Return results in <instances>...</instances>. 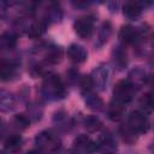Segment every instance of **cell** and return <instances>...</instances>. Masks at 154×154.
<instances>
[{
  "label": "cell",
  "mask_w": 154,
  "mask_h": 154,
  "mask_svg": "<svg viewBox=\"0 0 154 154\" xmlns=\"http://www.w3.org/2000/svg\"><path fill=\"white\" fill-rule=\"evenodd\" d=\"M126 123L137 134H146L150 128V123H149L148 117L141 111H132L130 113Z\"/></svg>",
  "instance_id": "obj_4"
},
{
  "label": "cell",
  "mask_w": 154,
  "mask_h": 154,
  "mask_svg": "<svg viewBox=\"0 0 154 154\" xmlns=\"http://www.w3.org/2000/svg\"><path fill=\"white\" fill-rule=\"evenodd\" d=\"M46 18L49 20V22H59L61 19V11L60 8L52 4L48 8H47V12H46Z\"/></svg>",
  "instance_id": "obj_26"
},
{
  "label": "cell",
  "mask_w": 154,
  "mask_h": 154,
  "mask_svg": "<svg viewBox=\"0 0 154 154\" xmlns=\"http://www.w3.org/2000/svg\"><path fill=\"white\" fill-rule=\"evenodd\" d=\"M63 55H64V53H63L61 47H57V46L51 47V48H48V51L46 53V61L48 64H58L63 60Z\"/></svg>",
  "instance_id": "obj_17"
},
{
  "label": "cell",
  "mask_w": 154,
  "mask_h": 154,
  "mask_svg": "<svg viewBox=\"0 0 154 154\" xmlns=\"http://www.w3.org/2000/svg\"><path fill=\"white\" fill-rule=\"evenodd\" d=\"M140 106H141V112H143L144 114L152 113V111H153V97H152L150 93H147L141 97Z\"/></svg>",
  "instance_id": "obj_25"
},
{
  "label": "cell",
  "mask_w": 154,
  "mask_h": 154,
  "mask_svg": "<svg viewBox=\"0 0 154 154\" xmlns=\"http://www.w3.org/2000/svg\"><path fill=\"white\" fill-rule=\"evenodd\" d=\"M85 103H87V106L90 109H94V111H102L103 109V102H102V100L97 95L93 94L91 91L88 93V94H85Z\"/></svg>",
  "instance_id": "obj_22"
},
{
  "label": "cell",
  "mask_w": 154,
  "mask_h": 154,
  "mask_svg": "<svg viewBox=\"0 0 154 154\" xmlns=\"http://www.w3.org/2000/svg\"><path fill=\"white\" fill-rule=\"evenodd\" d=\"M79 85H81V90H82V93H83L84 95L88 94V93H90V91H91V88L94 87L93 81H91V77H90V76H84V77H82Z\"/></svg>",
  "instance_id": "obj_29"
},
{
  "label": "cell",
  "mask_w": 154,
  "mask_h": 154,
  "mask_svg": "<svg viewBox=\"0 0 154 154\" xmlns=\"http://www.w3.org/2000/svg\"><path fill=\"white\" fill-rule=\"evenodd\" d=\"M113 63L117 66L118 70H122L126 66L128 59H126V52L122 47H117L113 51Z\"/></svg>",
  "instance_id": "obj_18"
},
{
  "label": "cell",
  "mask_w": 154,
  "mask_h": 154,
  "mask_svg": "<svg viewBox=\"0 0 154 154\" xmlns=\"http://www.w3.org/2000/svg\"><path fill=\"white\" fill-rule=\"evenodd\" d=\"M17 75V67L14 64L7 60H0V81H11Z\"/></svg>",
  "instance_id": "obj_14"
},
{
  "label": "cell",
  "mask_w": 154,
  "mask_h": 154,
  "mask_svg": "<svg viewBox=\"0 0 154 154\" xmlns=\"http://www.w3.org/2000/svg\"><path fill=\"white\" fill-rule=\"evenodd\" d=\"M134 90L135 89L131 87V84L126 79L118 81L113 88V100H116L123 105H126L132 100Z\"/></svg>",
  "instance_id": "obj_3"
},
{
  "label": "cell",
  "mask_w": 154,
  "mask_h": 154,
  "mask_svg": "<svg viewBox=\"0 0 154 154\" xmlns=\"http://www.w3.org/2000/svg\"><path fill=\"white\" fill-rule=\"evenodd\" d=\"M147 73L141 67H135L134 70H131L129 72L128 76V82L131 84V87L134 89H140L142 87H144V84L147 83Z\"/></svg>",
  "instance_id": "obj_9"
},
{
  "label": "cell",
  "mask_w": 154,
  "mask_h": 154,
  "mask_svg": "<svg viewBox=\"0 0 154 154\" xmlns=\"http://www.w3.org/2000/svg\"><path fill=\"white\" fill-rule=\"evenodd\" d=\"M67 57L69 59L75 63V64H82L87 60V51L83 46L81 45H77V43H72L67 48Z\"/></svg>",
  "instance_id": "obj_10"
},
{
  "label": "cell",
  "mask_w": 154,
  "mask_h": 154,
  "mask_svg": "<svg viewBox=\"0 0 154 154\" xmlns=\"http://www.w3.org/2000/svg\"><path fill=\"white\" fill-rule=\"evenodd\" d=\"M119 134H120L123 141L126 142V143H129V144L134 143V142L137 140V135H138L128 123L120 125V128H119Z\"/></svg>",
  "instance_id": "obj_16"
},
{
  "label": "cell",
  "mask_w": 154,
  "mask_h": 154,
  "mask_svg": "<svg viewBox=\"0 0 154 154\" xmlns=\"http://www.w3.org/2000/svg\"><path fill=\"white\" fill-rule=\"evenodd\" d=\"M73 148L78 153H93L95 152V142L87 135H78L73 141Z\"/></svg>",
  "instance_id": "obj_8"
},
{
  "label": "cell",
  "mask_w": 154,
  "mask_h": 154,
  "mask_svg": "<svg viewBox=\"0 0 154 154\" xmlns=\"http://www.w3.org/2000/svg\"><path fill=\"white\" fill-rule=\"evenodd\" d=\"M124 16L130 20H136L142 13V6L137 1H126L123 6Z\"/></svg>",
  "instance_id": "obj_12"
},
{
  "label": "cell",
  "mask_w": 154,
  "mask_h": 154,
  "mask_svg": "<svg viewBox=\"0 0 154 154\" xmlns=\"http://www.w3.org/2000/svg\"><path fill=\"white\" fill-rule=\"evenodd\" d=\"M13 123L18 129H26L30 124V119L25 114H17L13 118Z\"/></svg>",
  "instance_id": "obj_28"
},
{
  "label": "cell",
  "mask_w": 154,
  "mask_h": 154,
  "mask_svg": "<svg viewBox=\"0 0 154 154\" xmlns=\"http://www.w3.org/2000/svg\"><path fill=\"white\" fill-rule=\"evenodd\" d=\"M118 36H119V40L126 45L136 43L137 40L140 38V34H138L137 29H135L131 25H123L119 30Z\"/></svg>",
  "instance_id": "obj_11"
},
{
  "label": "cell",
  "mask_w": 154,
  "mask_h": 154,
  "mask_svg": "<svg viewBox=\"0 0 154 154\" xmlns=\"http://www.w3.org/2000/svg\"><path fill=\"white\" fill-rule=\"evenodd\" d=\"M25 154H41V153L35 149V150H30V152H28V153H25Z\"/></svg>",
  "instance_id": "obj_30"
},
{
  "label": "cell",
  "mask_w": 154,
  "mask_h": 154,
  "mask_svg": "<svg viewBox=\"0 0 154 154\" xmlns=\"http://www.w3.org/2000/svg\"><path fill=\"white\" fill-rule=\"evenodd\" d=\"M45 31H46V22H43V20H36V22H34L29 26V29H28V36L31 37V38H37Z\"/></svg>",
  "instance_id": "obj_20"
},
{
  "label": "cell",
  "mask_w": 154,
  "mask_h": 154,
  "mask_svg": "<svg viewBox=\"0 0 154 154\" xmlns=\"http://www.w3.org/2000/svg\"><path fill=\"white\" fill-rule=\"evenodd\" d=\"M41 93L48 100H60L66 96V88L64 87L60 77L52 73L43 81L41 85Z\"/></svg>",
  "instance_id": "obj_2"
},
{
  "label": "cell",
  "mask_w": 154,
  "mask_h": 154,
  "mask_svg": "<svg viewBox=\"0 0 154 154\" xmlns=\"http://www.w3.org/2000/svg\"><path fill=\"white\" fill-rule=\"evenodd\" d=\"M109 76H111V71H109V67L105 64H101L100 66H97L93 73H91V81H93V84L94 87H96L99 90H103L108 83V79H109Z\"/></svg>",
  "instance_id": "obj_7"
},
{
  "label": "cell",
  "mask_w": 154,
  "mask_h": 154,
  "mask_svg": "<svg viewBox=\"0 0 154 154\" xmlns=\"http://www.w3.org/2000/svg\"><path fill=\"white\" fill-rule=\"evenodd\" d=\"M35 144L37 147L36 150L41 154H59L61 149L60 137L51 130H45L37 134L35 137Z\"/></svg>",
  "instance_id": "obj_1"
},
{
  "label": "cell",
  "mask_w": 154,
  "mask_h": 154,
  "mask_svg": "<svg viewBox=\"0 0 154 154\" xmlns=\"http://www.w3.org/2000/svg\"><path fill=\"white\" fill-rule=\"evenodd\" d=\"M111 32H112V26H111V24H109L108 22H105V23L101 25L100 30H99V38H100V43L106 42V41L108 40V37H109Z\"/></svg>",
  "instance_id": "obj_27"
},
{
  "label": "cell",
  "mask_w": 154,
  "mask_h": 154,
  "mask_svg": "<svg viewBox=\"0 0 154 154\" xmlns=\"http://www.w3.org/2000/svg\"><path fill=\"white\" fill-rule=\"evenodd\" d=\"M95 149L100 154H116L118 149L117 141L111 134H102L95 142Z\"/></svg>",
  "instance_id": "obj_6"
},
{
  "label": "cell",
  "mask_w": 154,
  "mask_h": 154,
  "mask_svg": "<svg viewBox=\"0 0 154 154\" xmlns=\"http://www.w3.org/2000/svg\"><path fill=\"white\" fill-rule=\"evenodd\" d=\"M124 113H125V105H123L116 100H112L109 102V105L107 107V114L111 120L119 122L120 119H123Z\"/></svg>",
  "instance_id": "obj_13"
},
{
  "label": "cell",
  "mask_w": 154,
  "mask_h": 154,
  "mask_svg": "<svg viewBox=\"0 0 154 154\" xmlns=\"http://www.w3.org/2000/svg\"><path fill=\"white\" fill-rule=\"evenodd\" d=\"M16 106V99L14 96L4 89H0V111L1 112H8L12 111Z\"/></svg>",
  "instance_id": "obj_15"
},
{
  "label": "cell",
  "mask_w": 154,
  "mask_h": 154,
  "mask_svg": "<svg viewBox=\"0 0 154 154\" xmlns=\"http://www.w3.org/2000/svg\"><path fill=\"white\" fill-rule=\"evenodd\" d=\"M22 143H23V140L19 135H12L5 141V149L8 153H14L20 149Z\"/></svg>",
  "instance_id": "obj_21"
},
{
  "label": "cell",
  "mask_w": 154,
  "mask_h": 154,
  "mask_svg": "<svg viewBox=\"0 0 154 154\" xmlns=\"http://www.w3.org/2000/svg\"><path fill=\"white\" fill-rule=\"evenodd\" d=\"M51 64H48L47 61L45 63H38L32 67V75L34 77H48L52 75V67H49Z\"/></svg>",
  "instance_id": "obj_23"
},
{
  "label": "cell",
  "mask_w": 154,
  "mask_h": 154,
  "mask_svg": "<svg viewBox=\"0 0 154 154\" xmlns=\"http://www.w3.org/2000/svg\"><path fill=\"white\" fill-rule=\"evenodd\" d=\"M0 154H4V153H0Z\"/></svg>",
  "instance_id": "obj_31"
},
{
  "label": "cell",
  "mask_w": 154,
  "mask_h": 154,
  "mask_svg": "<svg viewBox=\"0 0 154 154\" xmlns=\"http://www.w3.org/2000/svg\"><path fill=\"white\" fill-rule=\"evenodd\" d=\"M17 45V37L12 32H4L0 36V48L1 49H13Z\"/></svg>",
  "instance_id": "obj_19"
},
{
  "label": "cell",
  "mask_w": 154,
  "mask_h": 154,
  "mask_svg": "<svg viewBox=\"0 0 154 154\" xmlns=\"http://www.w3.org/2000/svg\"><path fill=\"white\" fill-rule=\"evenodd\" d=\"M75 32L83 40H88L91 37L94 31V19L89 16L79 17L73 23Z\"/></svg>",
  "instance_id": "obj_5"
},
{
  "label": "cell",
  "mask_w": 154,
  "mask_h": 154,
  "mask_svg": "<svg viewBox=\"0 0 154 154\" xmlns=\"http://www.w3.org/2000/svg\"><path fill=\"white\" fill-rule=\"evenodd\" d=\"M84 128L88 131L94 132V131H97L102 128V122L96 116H88L84 119Z\"/></svg>",
  "instance_id": "obj_24"
}]
</instances>
